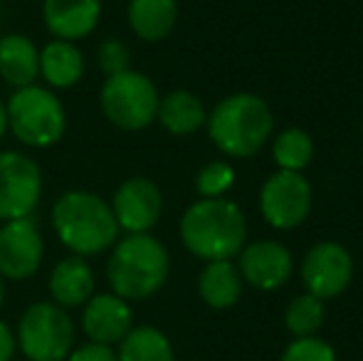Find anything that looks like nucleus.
I'll use <instances>...</instances> for the list:
<instances>
[{"label": "nucleus", "mask_w": 363, "mask_h": 361, "mask_svg": "<svg viewBox=\"0 0 363 361\" xmlns=\"http://www.w3.org/2000/svg\"><path fill=\"white\" fill-rule=\"evenodd\" d=\"M247 238L245 216L233 201L203 198L181 218V240L201 260H230Z\"/></svg>", "instance_id": "f03ea898"}, {"label": "nucleus", "mask_w": 363, "mask_h": 361, "mask_svg": "<svg viewBox=\"0 0 363 361\" xmlns=\"http://www.w3.org/2000/svg\"><path fill=\"white\" fill-rule=\"evenodd\" d=\"M45 243L38 223L30 218L5 221L0 226V274L3 279L23 282L43 265Z\"/></svg>", "instance_id": "9d476101"}, {"label": "nucleus", "mask_w": 363, "mask_h": 361, "mask_svg": "<svg viewBox=\"0 0 363 361\" xmlns=\"http://www.w3.org/2000/svg\"><path fill=\"white\" fill-rule=\"evenodd\" d=\"M96 65H99V70L106 77L126 72V70H131V50L121 40L109 38L96 50Z\"/></svg>", "instance_id": "a878e982"}, {"label": "nucleus", "mask_w": 363, "mask_h": 361, "mask_svg": "<svg viewBox=\"0 0 363 361\" xmlns=\"http://www.w3.org/2000/svg\"><path fill=\"white\" fill-rule=\"evenodd\" d=\"M284 324L296 339L314 337L324 324V299L309 292L294 297L287 307V314H284Z\"/></svg>", "instance_id": "5701e85b"}, {"label": "nucleus", "mask_w": 363, "mask_h": 361, "mask_svg": "<svg viewBox=\"0 0 363 361\" xmlns=\"http://www.w3.org/2000/svg\"><path fill=\"white\" fill-rule=\"evenodd\" d=\"M198 289L208 307L228 309L242 294V274L230 260H211L201 272Z\"/></svg>", "instance_id": "412c9836"}, {"label": "nucleus", "mask_w": 363, "mask_h": 361, "mask_svg": "<svg viewBox=\"0 0 363 361\" xmlns=\"http://www.w3.org/2000/svg\"><path fill=\"white\" fill-rule=\"evenodd\" d=\"M109 206L119 231H124L126 235H136V233H148L158 223L163 213V196L153 181L134 176L116 188Z\"/></svg>", "instance_id": "9b49d317"}, {"label": "nucleus", "mask_w": 363, "mask_h": 361, "mask_svg": "<svg viewBox=\"0 0 363 361\" xmlns=\"http://www.w3.org/2000/svg\"><path fill=\"white\" fill-rule=\"evenodd\" d=\"M50 297L62 309L84 307L94 294V270L79 255H67L50 272Z\"/></svg>", "instance_id": "dca6fc26"}, {"label": "nucleus", "mask_w": 363, "mask_h": 361, "mask_svg": "<svg viewBox=\"0 0 363 361\" xmlns=\"http://www.w3.org/2000/svg\"><path fill=\"white\" fill-rule=\"evenodd\" d=\"M134 327V312L129 302L114 292L91 294L82 309V329L86 339L104 347L119 344Z\"/></svg>", "instance_id": "ddd939ff"}, {"label": "nucleus", "mask_w": 363, "mask_h": 361, "mask_svg": "<svg viewBox=\"0 0 363 361\" xmlns=\"http://www.w3.org/2000/svg\"><path fill=\"white\" fill-rule=\"evenodd\" d=\"M171 260L161 243L148 233L126 235L124 240L114 243L106 277L111 292L119 294L126 302H141L158 292L166 284Z\"/></svg>", "instance_id": "7ed1b4c3"}, {"label": "nucleus", "mask_w": 363, "mask_h": 361, "mask_svg": "<svg viewBox=\"0 0 363 361\" xmlns=\"http://www.w3.org/2000/svg\"><path fill=\"white\" fill-rule=\"evenodd\" d=\"M18 347L30 361H65L74 349V322L55 302H35L18 324Z\"/></svg>", "instance_id": "423d86ee"}, {"label": "nucleus", "mask_w": 363, "mask_h": 361, "mask_svg": "<svg viewBox=\"0 0 363 361\" xmlns=\"http://www.w3.org/2000/svg\"><path fill=\"white\" fill-rule=\"evenodd\" d=\"M52 228L72 255L91 257L114 248L119 226L111 206L91 191H67L52 206Z\"/></svg>", "instance_id": "f257e3e1"}, {"label": "nucleus", "mask_w": 363, "mask_h": 361, "mask_svg": "<svg viewBox=\"0 0 363 361\" xmlns=\"http://www.w3.org/2000/svg\"><path fill=\"white\" fill-rule=\"evenodd\" d=\"M259 208L267 223L279 231H291L301 226L311 211V188L309 181L299 171L279 169L262 186Z\"/></svg>", "instance_id": "1a4fd4ad"}, {"label": "nucleus", "mask_w": 363, "mask_h": 361, "mask_svg": "<svg viewBox=\"0 0 363 361\" xmlns=\"http://www.w3.org/2000/svg\"><path fill=\"white\" fill-rule=\"evenodd\" d=\"M3 302H5V279L0 274V307H3Z\"/></svg>", "instance_id": "7c9ffc66"}, {"label": "nucleus", "mask_w": 363, "mask_h": 361, "mask_svg": "<svg viewBox=\"0 0 363 361\" xmlns=\"http://www.w3.org/2000/svg\"><path fill=\"white\" fill-rule=\"evenodd\" d=\"M158 89L146 74L126 70L111 74L101 84L99 104L106 121L124 131H141L156 121L158 111Z\"/></svg>", "instance_id": "0eeeda50"}, {"label": "nucleus", "mask_w": 363, "mask_h": 361, "mask_svg": "<svg viewBox=\"0 0 363 361\" xmlns=\"http://www.w3.org/2000/svg\"><path fill=\"white\" fill-rule=\"evenodd\" d=\"M274 161L279 164V169L284 171H301L304 166H309L311 156H314V144L311 136L301 129H287L277 136L272 146Z\"/></svg>", "instance_id": "b1692460"}, {"label": "nucleus", "mask_w": 363, "mask_h": 361, "mask_svg": "<svg viewBox=\"0 0 363 361\" xmlns=\"http://www.w3.org/2000/svg\"><path fill=\"white\" fill-rule=\"evenodd\" d=\"M156 121H161L163 129L171 131V134L188 136L206 124L208 114L203 101L196 94L186 89H176L158 101Z\"/></svg>", "instance_id": "aec40b11"}, {"label": "nucleus", "mask_w": 363, "mask_h": 361, "mask_svg": "<svg viewBox=\"0 0 363 361\" xmlns=\"http://www.w3.org/2000/svg\"><path fill=\"white\" fill-rule=\"evenodd\" d=\"M119 361H176L168 337L156 327H131L119 342Z\"/></svg>", "instance_id": "4be33fe9"}, {"label": "nucleus", "mask_w": 363, "mask_h": 361, "mask_svg": "<svg viewBox=\"0 0 363 361\" xmlns=\"http://www.w3.org/2000/svg\"><path fill=\"white\" fill-rule=\"evenodd\" d=\"M240 274L257 289L282 287L291 274V252L282 243L257 240L240 250Z\"/></svg>", "instance_id": "4468645a"}, {"label": "nucleus", "mask_w": 363, "mask_h": 361, "mask_svg": "<svg viewBox=\"0 0 363 361\" xmlns=\"http://www.w3.org/2000/svg\"><path fill=\"white\" fill-rule=\"evenodd\" d=\"M43 198V171L20 151H0V221L30 218Z\"/></svg>", "instance_id": "6e6552de"}, {"label": "nucleus", "mask_w": 363, "mask_h": 361, "mask_svg": "<svg viewBox=\"0 0 363 361\" xmlns=\"http://www.w3.org/2000/svg\"><path fill=\"white\" fill-rule=\"evenodd\" d=\"M15 349H18V339H15L13 329L0 319V361H13Z\"/></svg>", "instance_id": "c85d7f7f"}, {"label": "nucleus", "mask_w": 363, "mask_h": 361, "mask_svg": "<svg viewBox=\"0 0 363 361\" xmlns=\"http://www.w3.org/2000/svg\"><path fill=\"white\" fill-rule=\"evenodd\" d=\"M301 277L309 294L319 299H334L351 284L354 260L339 243H319L306 252L301 262Z\"/></svg>", "instance_id": "f8f14e48"}, {"label": "nucleus", "mask_w": 363, "mask_h": 361, "mask_svg": "<svg viewBox=\"0 0 363 361\" xmlns=\"http://www.w3.org/2000/svg\"><path fill=\"white\" fill-rule=\"evenodd\" d=\"M5 131H8V111H5V104L0 101V141H3Z\"/></svg>", "instance_id": "c756f323"}, {"label": "nucleus", "mask_w": 363, "mask_h": 361, "mask_svg": "<svg viewBox=\"0 0 363 361\" xmlns=\"http://www.w3.org/2000/svg\"><path fill=\"white\" fill-rule=\"evenodd\" d=\"M43 18L55 40H82L94 33L101 18V0H45Z\"/></svg>", "instance_id": "2eb2a0df"}, {"label": "nucleus", "mask_w": 363, "mask_h": 361, "mask_svg": "<svg viewBox=\"0 0 363 361\" xmlns=\"http://www.w3.org/2000/svg\"><path fill=\"white\" fill-rule=\"evenodd\" d=\"M129 25L144 43H161L173 33L178 20L176 0H131Z\"/></svg>", "instance_id": "6ab92c4d"}, {"label": "nucleus", "mask_w": 363, "mask_h": 361, "mask_svg": "<svg viewBox=\"0 0 363 361\" xmlns=\"http://www.w3.org/2000/svg\"><path fill=\"white\" fill-rule=\"evenodd\" d=\"M8 111V129L23 141L25 146L35 149H50L62 141L67 129V114L62 101L52 89L28 84L13 91L5 104Z\"/></svg>", "instance_id": "39448f33"}, {"label": "nucleus", "mask_w": 363, "mask_h": 361, "mask_svg": "<svg viewBox=\"0 0 363 361\" xmlns=\"http://www.w3.org/2000/svg\"><path fill=\"white\" fill-rule=\"evenodd\" d=\"M0 77L10 87L20 89L35 84L40 77V50L25 35L0 38Z\"/></svg>", "instance_id": "f3484780"}, {"label": "nucleus", "mask_w": 363, "mask_h": 361, "mask_svg": "<svg viewBox=\"0 0 363 361\" xmlns=\"http://www.w3.org/2000/svg\"><path fill=\"white\" fill-rule=\"evenodd\" d=\"M282 361H336V352L316 337H299L284 349Z\"/></svg>", "instance_id": "bb28decb"}, {"label": "nucleus", "mask_w": 363, "mask_h": 361, "mask_svg": "<svg viewBox=\"0 0 363 361\" xmlns=\"http://www.w3.org/2000/svg\"><path fill=\"white\" fill-rule=\"evenodd\" d=\"M65 361H119V359H116V352L111 347L86 342V344H82V347L72 349Z\"/></svg>", "instance_id": "cd10ccee"}, {"label": "nucleus", "mask_w": 363, "mask_h": 361, "mask_svg": "<svg viewBox=\"0 0 363 361\" xmlns=\"http://www.w3.org/2000/svg\"><path fill=\"white\" fill-rule=\"evenodd\" d=\"M84 74V55L74 43L52 40L40 50V77L52 89H72Z\"/></svg>", "instance_id": "a211bd4d"}, {"label": "nucleus", "mask_w": 363, "mask_h": 361, "mask_svg": "<svg viewBox=\"0 0 363 361\" xmlns=\"http://www.w3.org/2000/svg\"><path fill=\"white\" fill-rule=\"evenodd\" d=\"M233 183H235L233 166L225 164V161H213V164L201 169V174L196 179V191L203 198H223L233 188Z\"/></svg>", "instance_id": "393cba45"}, {"label": "nucleus", "mask_w": 363, "mask_h": 361, "mask_svg": "<svg viewBox=\"0 0 363 361\" xmlns=\"http://www.w3.org/2000/svg\"><path fill=\"white\" fill-rule=\"evenodd\" d=\"M213 144L233 159L255 156L272 134V111L257 94L240 91L223 99L206 121Z\"/></svg>", "instance_id": "20e7f679"}]
</instances>
